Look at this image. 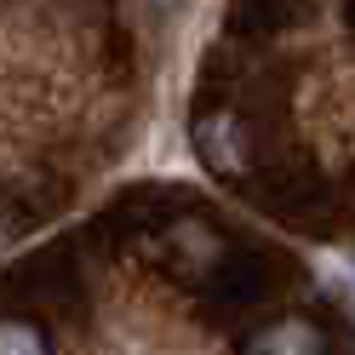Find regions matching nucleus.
I'll list each match as a JSON object with an SVG mask.
<instances>
[{
	"label": "nucleus",
	"instance_id": "obj_3",
	"mask_svg": "<svg viewBox=\"0 0 355 355\" xmlns=\"http://www.w3.org/2000/svg\"><path fill=\"white\" fill-rule=\"evenodd\" d=\"M0 355H52V338L24 315H0Z\"/></svg>",
	"mask_w": 355,
	"mask_h": 355
},
{
	"label": "nucleus",
	"instance_id": "obj_1",
	"mask_svg": "<svg viewBox=\"0 0 355 355\" xmlns=\"http://www.w3.org/2000/svg\"><path fill=\"white\" fill-rule=\"evenodd\" d=\"M327 332L309 321V315H281L270 327H258L247 338V355H327Z\"/></svg>",
	"mask_w": 355,
	"mask_h": 355
},
{
	"label": "nucleus",
	"instance_id": "obj_4",
	"mask_svg": "<svg viewBox=\"0 0 355 355\" xmlns=\"http://www.w3.org/2000/svg\"><path fill=\"white\" fill-rule=\"evenodd\" d=\"M12 235H17V207L6 201V195H0V247H6Z\"/></svg>",
	"mask_w": 355,
	"mask_h": 355
},
{
	"label": "nucleus",
	"instance_id": "obj_2",
	"mask_svg": "<svg viewBox=\"0 0 355 355\" xmlns=\"http://www.w3.org/2000/svg\"><path fill=\"white\" fill-rule=\"evenodd\" d=\"M195 144H201V155L218 172H241V132H235L230 115H207L195 126Z\"/></svg>",
	"mask_w": 355,
	"mask_h": 355
}]
</instances>
